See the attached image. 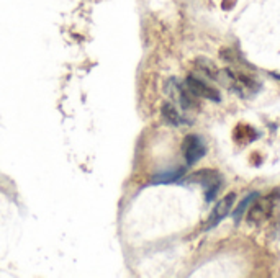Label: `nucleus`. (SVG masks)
I'll return each mask as SVG.
<instances>
[{
  "mask_svg": "<svg viewBox=\"0 0 280 278\" xmlns=\"http://www.w3.org/2000/svg\"><path fill=\"white\" fill-rule=\"evenodd\" d=\"M182 152H184L187 165H194L207 154V147H205V143L200 136L189 134V136H185V139L182 143Z\"/></svg>",
  "mask_w": 280,
  "mask_h": 278,
  "instance_id": "obj_4",
  "label": "nucleus"
},
{
  "mask_svg": "<svg viewBox=\"0 0 280 278\" xmlns=\"http://www.w3.org/2000/svg\"><path fill=\"white\" fill-rule=\"evenodd\" d=\"M272 76L275 77V79H280V76H277V74H272Z\"/></svg>",
  "mask_w": 280,
  "mask_h": 278,
  "instance_id": "obj_15",
  "label": "nucleus"
},
{
  "mask_svg": "<svg viewBox=\"0 0 280 278\" xmlns=\"http://www.w3.org/2000/svg\"><path fill=\"white\" fill-rule=\"evenodd\" d=\"M185 87L198 98H205V100H211V102H221L220 92L215 87H211L210 84L205 82L203 79L197 77L195 74H190V76L185 79Z\"/></svg>",
  "mask_w": 280,
  "mask_h": 278,
  "instance_id": "obj_3",
  "label": "nucleus"
},
{
  "mask_svg": "<svg viewBox=\"0 0 280 278\" xmlns=\"http://www.w3.org/2000/svg\"><path fill=\"white\" fill-rule=\"evenodd\" d=\"M234 200H236V193H228L223 196V198L215 205L213 211L210 213V218L207 221V224H205V229H211V227H215L216 224H220V222L229 214V211H231Z\"/></svg>",
  "mask_w": 280,
  "mask_h": 278,
  "instance_id": "obj_5",
  "label": "nucleus"
},
{
  "mask_svg": "<svg viewBox=\"0 0 280 278\" xmlns=\"http://www.w3.org/2000/svg\"><path fill=\"white\" fill-rule=\"evenodd\" d=\"M220 58L225 61V63H239V61H241L239 54L236 53L234 49H231V48L221 49V51H220Z\"/></svg>",
  "mask_w": 280,
  "mask_h": 278,
  "instance_id": "obj_13",
  "label": "nucleus"
},
{
  "mask_svg": "<svg viewBox=\"0 0 280 278\" xmlns=\"http://www.w3.org/2000/svg\"><path fill=\"white\" fill-rule=\"evenodd\" d=\"M169 87L171 89H167V90L171 92V95L174 98H177V102L180 103V107H182L184 110H194V108L198 107V100H197L198 97H195L194 94H192L185 85L179 84L176 79L169 80Z\"/></svg>",
  "mask_w": 280,
  "mask_h": 278,
  "instance_id": "obj_6",
  "label": "nucleus"
},
{
  "mask_svg": "<svg viewBox=\"0 0 280 278\" xmlns=\"http://www.w3.org/2000/svg\"><path fill=\"white\" fill-rule=\"evenodd\" d=\"M187 182L200 183L208 188V187H213V185H221V175H220V172H216L213 169H203V170H197L194 174H190L187 177Z\"/></svg>",
  "mask_w": 280,
  "mask_h": 278,
  "instance_id": "obj_7",
  "label": "nucleus"
},
{
  "mask_svg": "<svg viewBox=\"0 0 280 278\" xmlns=\"http://www.w3.org/2000/svg\"><path fill=\"white\" fill-rule=\"evenodd\" d=\"M220 187L221 185H213V187H208L207 188V195H205V198H207V201H213L216 198V195H218V191H220Z\"/></svg>",
  "mask_w": 280,
  "mask_h": 278,
  "instance_id": "obj_14",
  "label": "nucleus"
},
{
  "mask_svg": "<svg viewBox=\"0 0 280 278\" xmlns=\"http://www.w3.org/2000/svg\"><path fill=\"white\" fill-rule=\"evenodd\" d=\"M257 196H259L257 191H251V193L244 196V200H242V201L239 203V205L236 206L234 211H233V219H234V222H239V221H241L242 214H244V211L247 209V206L251 205V203H252L254 200H256Z\"/></svg>",
  "mask_w": 280,
  "mask_h": 278,
  "instance_id": "obj_12",
  "label": "nucleus"
},
{
  "mask_svg": "<svg viewBox=\"0 0 280 278\" xmlns=\"http://www.w3.org/2000/svg\"><path fill=\"white\" fill-rule=\"evenodd\" d=\"M233 138H234V143L236 144L247 146V144H251V143H254V141H256L257 131L251 125H246V123H239V125L234 128Z\"/></svg>",
  "mask_w": 280,
  "mask_h": 278,
  "instance_id": "obj_8",
  "label": "nucleus"
},
{
  "mask_svg": "<svg viewBox=\"0 0 280 278\" xmlns=\"http://www.w3.org/2000/svg\"><path fill=\"white\" fill-rule=\"evenodd\" d=\"M195 69L208 79L216 80L220 77V69H218V66L211 59H207V58H198L195 61Z\"/></svg>",
  "mask_w": 280,
  "mask_h": 278,
  "instance_id": "obj_9",
  "label": "nucleus"
},
{
  "mask_svg": "<svg viewBox=\"0 0 280 278\" xmlns=\"http://www.w3.org/2000/svg\"><path fill=\"white\" fill-rule=\"evenodd\" d=\"M280 203V190L275 188L272 193L265 196H257L256 200L252 201L251 209L247 213V221L251 224H262L264 221H267L273 214V209Z\"/></svg>",
  "mask_w": 280,
  "mask_h": 278,
  "instance_id": "obj_1",
  "label": "nucleus"
},
{
  "mask_svg": "<svg viewBox=\"0 0 280 278\" xmlns=\"http://www.w3.org/2000/svg\"><path fill=\"white\" fill-rule=\"evenodd\" d=\"M223 72H225V76L229 80V87H231V90L236 92L241 98H249V97L256 95L260 89V84L257 80L246 72L229 69V67H226Z\"/></svg>",
  "mask_w": 280,
  "mask_h": 278,
  "instance_id": "obj_2",
  "label": "nucleus"
},
{
  "mask_svg": "<svg viewBox=\"0 0 280 278\" xmlns=\"http://www.w3.org/2000/svg\"><path fill=\"white\" fill-rule=\"evenodd\" d=\"M185 174V167H179V169H174L171 172H164V174H159L154 177V182L156 183H172V182H177L180 178L184 177Z\"/></svg>",
  "mask_w": 280,
  "mask_h": 278,
  "instance_id": "obj_11",
  "label": "nucleus"
},
{
  "mask_svg": "<svg viewBox=\"0 0 280 278\" xmlns=\"http://www.w3.org/2000/svg\"><path fill=\"white\" fill-rule=\"evenodd\" d=\"M161 113H163V118L169 123L172 126H180L187 123V120H184V116L179 113L177 108L174 107L171 102H166L163 103V108H161Z\"/></svg>",
  "mask_w": 280,
  "mask_h": 278,
  "instance_id": "obj_10",
  "label": "nucleus"
}]
</instances>
